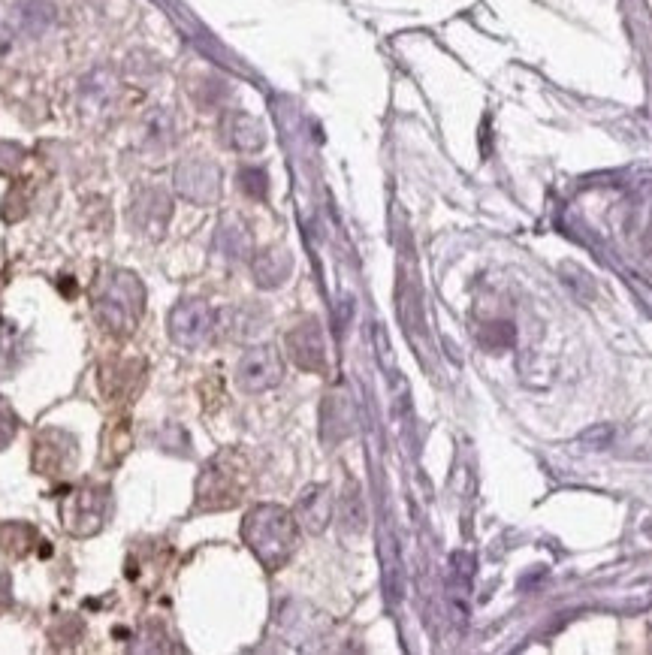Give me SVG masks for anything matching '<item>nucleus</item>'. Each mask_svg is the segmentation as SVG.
Listing matches in <instances>:
<instances>
[{
  "instance_id": "obj_1",
  "label": "nucleus",
  "mask_w": 652,
  "mask_h": 655,
  "mask_svg": "<svg viewBox=\"0 0 652 655\" xmlns=\"http://www.w3.org/2000/svg\"><path fill=\"white\" fill-rule=\"evenodd\" d=\"M242 538L266 571H278L296 550V517L278 505H260L245 517Z\"/></svg>"
},
{
  "instance_id": "obj_2",
  "label": "nucleus",
  "mask_w": 652,
  "mask_h": 655,
  "mask_svg": "<svg viewBox=\"0 0 652 655\" xmlns=\"http://www.w3.org/2000/svg\"><path fill=\"white\" fill-rule=\"evenodd\" d=\"M242 459L236 453H221L209 462V468L200 477V508L206 511H224L233 508L245 489V471Z\"/></svg>"
},
{
  "instance_id": "obj_3",
  "label": "nucleus",
  "mask_w": 652,
  "mask_h": 655,
  "mask_svg": "<svg viewBox=\"0 0 652 655\" xmlns=\"http://www.w3.org/2000/svg\"><path fill=\"white\" fill-rule=\"evenodd\" d=\"M284 378V360L272 345H257L242 354L236 366V384L245 393H263L272 390Z\"/></svg>"
},
{
  "instance_id": "obj_4",
  "label": "nucleus",
  "mask_w": 652,
  "mask_h": 655,
  "mask_svg": "<svg viewBox=\"0 0 652 655\" xmlns=\"http://www.w3.org/2000/svg\"><path fill=\"white\" fill-rule=\"evenodd\" d=\"M215 330V311L203 299H185L170 314V333L179 345L197 348L203 345Z\"/></svg>"
},
{
  "instance_id": "obj_5",
  "label": "nucleus",
  "mask_w": 652,
  "mask_h": 655,
  "mask_svg": "<svg viewBox=\"0 0 652 655\" xmlns=\"http://www.w3.org/2000/svg\"><path fill=\"white\" fill-rule=\"evenodd\" d=\"M287 351L293 363L305 372H323L326 366V342L317 320H305L287 336Z\"/></svg>"
},
{
  "instance_id": "obj_6",
  "label": "nucleus",
  "mask_w": 652,
  "mask_h": 655,
  "mask_svg": "<svg viewBox=\"0 0 652 655\" xmlns=\"http://www.w3.org/2000/svg\"><path fill=\"white\" fill-rule=\"evenodd\" d=\"M293 517H296V523H299L305 532L320 535L326 526H330V520H333V496H330V486H323V483L308 486L305 493L299 496V502H296Z\"/></svg>"
},
{
  "instance_id": "obj_7",
  "label": "nucleus",
  "mask_w": 652,
  "mask_h": 655,
  "mask_svg": "<svg viewBox=\"0 0 652 655\" xmlns=\"http://www.w3.org/2000/svg\"><path fill=\"white\" fill-rule=\"evenodd\" d=\"M293 263L287 257V251H263L257 260H254V278L260 287H278L287 281Z\"/></svg>"
},
{
  "instance_id": "obj_8",
  "label": "nucleus",
  "mask_w": 652,
  "mask_h": 655,
  "mask_svg": "<svg viewBox=\"0 0 652 655\" xmlns=\"http://www.w3.org/2000/svg\"><path fill=\"white\" fill-rule=\"evenodd\" d=\"M342 529L351 535H360L366 529V505H363L357 483H348L345 496H342Z\"/></svg>"
},
{
  "instance_id": "obj_9",
  "label": "nucleus",
  "mask_w": 652,
  "mask_h": 655,
  "mask_svg": "<svg viewBox=\"0 0 652 655\" xmlns=\"http://www.w3.org/2000/svg\"><path fill=\"white\" fill-rule=\"evenodd\" d=\"M511 342H514L511 323H489V330L483 333V345H489V348H508Z\"/></svg>"
},
{
  "instance_id": "obj_10",
  "label": "nucleus",
  "mask_w": 652,
  "mask_h": 655,
  "mask_svg": "<svg viewBox=\"0 0 652 655\" xmlns=\"http://www.w3.org/2000/svg\"><path fill=\"white\" fill-rule=\"evenodd\" d=\"M16 435V414L10 411V405L0 399V450H4Z\"/></svg>"
},
{
  "instance_id": "obj_11",
  "label": "nucleus",
  "mask_w": 652,
  "mask_h": 655,
  "mask_svg": "<svg viewBox=\"0 0 652 655\" xmlns=\"http://www.w3.org/2000/svg\"><path fill=\"white\" fill-rule=\"evenodd\" d=\"M10 607V577L0 574V610Z\"/></svg>"
}]
</instances>
